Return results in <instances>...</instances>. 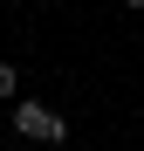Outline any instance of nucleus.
Wrapping results in <instances>:
<instances>
[{"label":"nucleus","mask_w":144,"mask_h":151,"mask_svg":"<svg viewBox=\"0 0 144 151\" xmlns=\"http://www.w3.org/2000/svg\"><path fill=\"white\" fill-rule=\"evenodd\" d=\"M7 117H14V137H34V144H62L69 137V117L48 110V103H28V96H21Z\"/></svg>","instance_id":"nucleus-1"},{"label":"nucleus","mask_w":144,"mask_h":151,"mask_svg":"<svg viewBox=\"0 0 144 151\" xmlns=\"http://www.w3.org/2000/svg\"><path fill=\"white\" fill-rule=\"evenodd\" d=\"M0 103H21V69L0 62Z\"/></svg>","instance_id":"nucleus-2"},{"label":"nucleus","mask_w":144,"mask_h":151,"mask_svg":"<svg viewBox=\"0 0 144 151\" xmlns=\"http://www.w3.org/2000/svg\"><path fill=\"white\" fill-rule=\"evenodd\" d=\"M130 7H144V0H130Z\"/></svg>","instance_id":"nucleus-3"}]
</instances>
